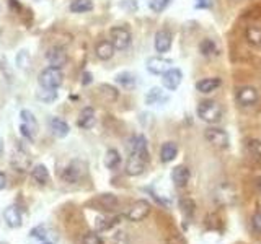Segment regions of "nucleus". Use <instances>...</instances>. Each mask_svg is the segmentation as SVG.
<instances>
[{"label": "nucleus", "instance_id": "nucleus-1", "mask_svg": "<svg viewBox=\"0 0 261 244\" xmlns=\"http://www.w3.org/2000/svg\"><path fill=\"white\" fill-rule=\"evenodd\" d=\"M198 116L201 117V121H204L207 124H215L222 117V108L214 100H204L198 106Z\"/></svg>", "mask_w": 261, "mask_h": 244}, {"label": "nucleus", "instance_id": "nucleus-2", "mask_svg": "<svg viewBox=\"0 0 261 244\" xmlns=\"http://www.w3.org/2000/svg\"><path fill=\"white\" fill-rule=\"evenodd\" d=\"M110 41L113 42L114 49L124 51L130 46L133 36H130V31L126 26H113L110 29Z\"/></svg>", "mask_w": 261, "mask_h": 244}, {"label": "nucleus", "instance_id": "nucleus-3", "mask_svg": "<svg viewBox=\"0 0 261 244\" xmlns=\"http://www.w3.org/2000/svg\"><path fill=\"white\" fill-rule=\"evenodd\" d=\"M62 78L64 73L61 69L57 67H48L41 72L39 75V83L42 88H53V90H57L62 85Z\"/></svg>", "mask_w": 261, "mask_h": 244}, {"label": "nucleus", "instance_id": "nucleus-4", "mask_svg": "<svg viewBox=\"0 0 261 244\" xmlns=\"http://www.w3.org/2000/svg\"><path fill=\"white\" fill-rule=\"evenodd\" d=\"M204 138L209 143L217 147V149H227L229 147V135L226 130L219 127H207L204 130Z\"/></svg>", "mask_w": 261, "mask_h": 244}, {"label": "nucleus", "instance_id": "nucleus-5", "mask_svg": "<svg viewBox=\"0 0 261 244\" xmlns=\"http://www.w3.org/2000/svg\"><path fill=\"white\" fill-rule=\"evenodd\" d=\"M21 134H23L28 140H34L36 130H38V122L36 117L33 116L31 111L21 109Z\"/></svg>", "mask_w": 261, "mask_h": 244}, {"label": "nucleus", "instance_id": "nucleus-6", "mask_svg": "<svg viewBox=\"0 0 261 244\" xmlns=\"http://www.w3.org/2000/svg\"><path fill=\"white\" fill-rule=\"evenodd\" d=\"M235 100L240 106L248 108L258 103V91L253 86H240L235 91Z\"/></svg>", "mask_w": 261, "mask_h": 244}, {"label": "nucleus", "instance_id": "nucleus-7", "mask_svg": "<svg viewBox=\"0 0 261 244\" xmlns=\"http://www.w3.org/2000/svg\"><path fill=\"white\" fill-rule=\"evenodd\" d=\"M150 213V204L147 201H137L129 207L126 212V218L129 221H141Z\"/></svg>", "mask_w": 261, "mask_h": 244}, {"label": "nucleus", "instance_id": "nucleus-8", "mask_svg": "<svg viewBox=\"0 0 261 244\" xmlns=\"http://www.w3.org/2000/svg\"><path fill=\"white\" fill-rule=\"evenodd\" d=\"M146 67L150 73H155V75H163L166 70H170L173 67V61L165 57H149L146 62Z\"/></svg>", "mask_w": 261, "mask_h": 244}, {"label": "nucleus", "instance_id": "nucleus-9", "mask_svg": "<svg viewBox=\"0 0 261 244\" xmlns=\"http://www.w3.org/2000/svg\"><path fill=\"white\" fill-rule=\"evenodd\" d=\"M129 155H136L149 161V149H147V138L144 135H136L129 142Z\"/></svg>", "mask_w": 261, "mask_h": 244}, {"label": "nucleus", "instance_id": "nucleus-10", "mask_svg": "<svg viewBox=\"0 0 261 244\" xmlns=\"http://www.w3.org/2000/svg\"><path fill=\"white\" fill-rule=\"evenodd\" d=\"M46 59H48V62H49L51 67L61 69V67H64L65 64H67V53H65L64 47H61V46H54V47H51V49L48 51Z\"/></svg>", "mask_w": 261, "mask_h": 244}, {"label": "nucleus", "instance_id": "nucleus-11", "mask_svg": "<svg viewBox=\"0 0 261 244\" xmlns=\"http://www.w3.org/2000/svg\"><path fill=\"white\" fill-rule=\"evenodd\" d=\"M181 80H183V73H181V70L177 67H171L170 70H166L163 73V78H162L163 86L170 91L177 90V88L181 85Z\"/></svg>", "mask_w": 261, "mask_h": 244}, {"label": "nucleus", "instance_id": "nucleus-12", "mask_svg": "<svg viewBox=\"0 0 261 244\" xmlns=\"http://www.w3.org/2000/svg\"><path fill=\"white\" fill-rule=\"evenodd\" d=\"M171 39H173V36L168 29H160V31H157V34H155V51L157 53H160V54L168 53L171 47Z\"/></svg>", "mask_w": 261, "mask_h": 244}, {"label": "nucleus", "instance_id": "nucleus-13", "mask_svg": "<svg viewBox=\"0 0 261 244\" xmlns=\"http://www.w3.org/2000/svg\"><path fill=\"white\" fill-rule=\"evenodd\" d=\"M147 165V160H144L141 157H136V155H129L127 163H126V174L129 176H139L144 173Z\"/></svg>", "mask_w": 261, "mask_h": 244}, {"label": "nucleus", "instance_id": "nucleus-14", "mask_svg": "<svg viewBox=\"0 0 261 244\" xmlns=\"http://www.w3.org/2000/svg\"><path fill=\"white\" fill-rule=\"evenodd\" d=\"M190 169L183 165H178L173 168L171 171V181L177 187H185L188 182H190Z\"/></svg>", "mask_w": 261, "mask_h": 244}, {"label": "nucleus", "instance_id": "nucleus-15", "mask_svg": "<svg viewBox=\"0 0 261 244\" xmlns=\"http://www.w3.org/2000/svg\"><path fill=\"white\" fill-rule=\"evenodd\" d=\"M12 166L20 173L28 171V168L31 166V160H30V157H28V153L18 149L17 153L13 155V158H12Z\"/></svg>", "mask_w": 261, "mask_h": 244}, {"label": "nucleus", "instance_id": "nucleus-16", "mask_svg": "<svg viewBox=\"0 0 261 244\" xmlns=\"http://www.w3.org/2000/svg\"><path fill=\"white\" fill-rule=\"evenodd\" d=\"M168 101V94H166L162 88L154 86L150 88L146 94V103L149 106H155V105H163V103Z\"/></svg>", "mask_w": 261, "mask_h": 244}, {"label": "nucleus", "instance_id": "nucleus-17", "mask_svg": "<svg viewBox=\"0 0 261 244\" xmlns=\"http://www.w3.org/2000/svg\"><path fill=\"white\" fill-rule=\"evenodd\" d=\"M93 204L98 207V210L111 212L118 207V199H116V196H113V194H101L95 199V202Z\"/></svg>", "mask_w": 261, "mask_h": 244}, {"label": "nucleus", "instance_id": "nucleus-18", "mask_svg": "<svg viewBox=\"0 0 261 244\" xmlns=\"http://www.w3.org/2000/svg\"><path fill=\"white\" fill-rule=\"evenodd\" d=\"M114 46L111 41H100L95 46V54L100 61H110L114 56Z\"/></svg>", "mask_w": 261, "mask_h": 244}, {"label": "nucleus", "instance_id": "nucleus-19", "mask_svg": "<svg viewBox=\"0 0 261 244\" xmlns=\"http://www.w3.org/2000/svg\"><path fill=\"white\" fill-rule=\"evenodd\" d=\"M95 109L93 108H85L82 109L80 116H78L77 119V125L82 129H92L93 125H95Z\"/></svg>", "mask_w": 261, "mask_h": 244}, {"label": "nucleus", "instance_id": "nucleus-20", "mask_svg": "<svg viewBox=\"0 0 261 244\" xmlns=\"http://www.w3.org/2000/svg\"><path fill=\"white\" fill-rule=\"evenodd\" d=\"M49 129L56 137H61V138L67 135L70 130L69 124L64 119H61V117H53V119H49Z\"/></svg>", "mask_w": 261, "mask_h": 244}, {"label": "nucleus", "instance_id": "nucleus-21", "mask_svg": "<svg viewBox=\"0 0 261 244\" xmlns=\"http://www.w3.org/2000/svg\"><path fill=\"white\" fill-rule=\"evenodd\" d=\"M178 155V145L175 142H165L160 149V160L163 163H170L177 158Z\"/></svg>", "mask_w": 261, "mask_h": 244}, {"label": "nucleus", "instance_id": "nucleus-22", "mask_svg": "<svg viewBox=\"0 0 261 244\" xmlns=\"http://www.w3.org/2000/svg\"><path fill=\"white\" fill-rule=\"evenodd\" d=\"M222 81L219 78H202L196 83V90L199 93H212L221 86Z\"/></svg>", "mask_w": 261, "mask_h": 244}, {"label": "nucleus", "instance_id": "nucleus-23", "mask_svg": "<svg viewBox=\"0 0 261 244\" xmlns=\"http://www.w3.org/2000/svg\"><path fill=\"white\" fill-rule=\"evenodd\" d=\"M4 217H5V221H7V225L12 226V228H20L21 226V213L20 210L17 209V207H9V209L5 210L4 213Z\"/></svg>", "mask_w": 261, "mask_h": 244}, {"label": "nucleus", "instance_id": "nucleus-24", "mask_svg": "<svg viewBox=\"0 0 261 244\" xmlns=\"http://www.w3.org/2000/svg\"><path fill=\"white\" fill-rule=\"evenodd\" d=\"M245 152L250 158L259 161L261 160V140L259 138H250L245 143Z\"/></svg>", "mask_w": 261, "mask_h": 244}, {"label": "nucleus", "instance_id": "nucleus-25", "mask_svg": "<svg viewBox=\"0 0 261 244\" xmlns=\"http://www.w3.org/2000/svg\"><path fill=\"white\" fill-rule=\"evenodd\" d=\"M80 176H82L80 168H78L77 163H72L70 166H67V168L64 169V173H62V179H64L65 182L74 184V182H77L78 179H80Z\"/></svg>", "mask_w": 261, "mask_h": 244}, {"label": "nucleus", "instance_id": "nucleus-26", "mask_svg": "<svg viewBox=\"0 0 261 244\" xmlns=\"http://www.w3.org/2000/svg\"><path fill=\"white\" fill-rule=\"evenodd\" d=\"M31 177L34 179V182L41 184V186H45V184L49 181V173H48V168L45 165H38L31 169Z\"/></svg>", "mask_w": 261, "mask_h": 244}, {"label": "nucleus", "instance_id": "nucleus-27", "mask_svg": "<svg viewBox=\"0 0 261 244\" xmlns=\"http://www.w3.org/2000/svg\"><path fill=\"white\" fill-rule=\"evenodd\" d=\"M245 38L251 44V46L261 47V28L248 26V28H246V31H245Z\"/></svg>", "mask_w": 261, "mask_h": 244}, {"label": "nucleus", "instance_id": "nucleus-28", "mask_svg": "<svg viewBox=\"0 0 261 244\" xmlns=\"http://www.w3.org/2000/svg\"><path fill=\"white\" fill-rule=\"evenodd\" d=\"M119 163H121V155H119L118 150L110 149V150L106 152V155H105V166H106L108 169L118 168Z\"/></svg>", "mask_w": 261, "mask_h": 244}, {"label": "nucleus", "instance_id": "nucleus-29", "mask_svg": "<svg viewBox=\"0 0 261 244\" xmlns=\"http://www.w3.org/2000/svg\"><path fill=\"white\" fill-rule=\"evenodd\" d=\"M92 9H93L92 0H72L70 4V12L74 13H85V12H90Z\"/></svg>", "mask_w": 261, "mask_h": 244}, {"label": "nucleus", "instance_id": "nucleus-30", "mask_svg": "<svg viewBox=\"0 0 261 244\" xmlns=\"http://www.w3.org/2000/svg\"><path fill=\"white\" fill-rule=\"evenodd\" d=\"M199 51H201L202 56L209 57V56H212V54L217 53V46H215V42H214L212 39L206 38V39L201 41V44H199Z\"/></svg>", "mask_w": 261, "mask_h": 244}, {"label": "nucleus", "instance_id": "nucleus-31", "mask_svg": "<svg viewBox=\"0 0 261 244\" xmlns=\"http://www.w3.org/2000/svg\"><path fill=\"white\" fill-rule=\"evenodd\" d=\"M119 220L121 217H110V218H100L98 220V230L100 231H106V230H110V228H113L116 223H119Z\"/></svg>", "mask_w": 261, "mask_h": 244}, {"label": "nucleus", "instance_id": "nucleus-32", "mask_svg": "<svg viewBox=\"0 0 261 244\" xmlns=\"http://www.w3.org/2000/svg\"><path fill=\"white\" fill-rule=\"evenodd\" d=\"M116 81H118L119 85L129 88V86L136 85V77L133 75V73H129V72H122V73H119L118 77H116Z\"/></svg>", "mask_w": 261, "mask_h": 244}, {"label": "nucleus", "instance_id": "nucleus-33", "mask_svg": "<svg viewBox=\"0 0 261 244\" xmlns=\"http://www.w3.org/2000/svg\"><path fill=\"white\" fill-rule=\"evenodd\" d=\"M38 98L41 101H45V103H51V101H54L57 98V91L53 90V88H42V90L38 93Z\"/></svg>", "mask_w": 261, "mask_h": 244}, {"label": "nucleus", "instance_id": "nucleus-34", "mask_svg": "<svg viewBox=\"0 0 261 244\" xmlns=\"http://www.w3.org/2000/svg\"><path fill=\"white\" fill-rule=\"evenodd\" d=\"M168 4H170V0H150L149 7H150L152 12L160 13L166 9V7H168Z\"/></svg>", "mask_w": 261, "mask_h": 244}, {"label": "nucleus", "instance_id": "nucleus-35", "mask_svg": "<svg viewBox=\"0 0 261 244\" xmlns=\"http://www.w3.org/2000/svg\"><path fill=\"white\" fill-rule=\"evenodd\" d=\"M82 244H101V239L95 231H90V233L83 234Z\"/></svg>", "mask_w": 261, "mask_h": 244}, {"label": "nucleus", "instance_id": "nucleus-36", "mask_svg": "<svg viewBox=\"0 0 261 244\" xmlns=\"http://www.w3.org/2000/svg\"><path fill=\"white\" fill-rule=\"evenodd\" d=\"M166 244H186V239L183 238V234L180 233H170L168 238H166Z\"/></svg>", "mask_w": 261, "mask_h": 244}, {"label": "nucleus", "instance_id": "nucleus-37", "mask_svg": "<svg viewBox=\"0 0 261 244\" xmlns=\"http://www.w3.org/2000/svg\"><path fill=\"white\" fill-rule=\"evenodd\" d=\"M180 205H181V209H183V212L188 213V215H191V213L194 212V202L191 201V199H181Z\"/></svg>", "mask_w": 261, "mask_h": 244}, {"label": "nucleus", "instance_id": "nucleus-38", "mask_svg": "<svg viewBox=\"0 0 261 244\" xmlns=\"http://www.w3.org/2000/svg\"><path fill=\"white\" fill-rule=\"evenodd\" d=\"M33 238H38V239H46L48 234H46V228L45 226H36L34 230L31 231Z\"/></svg>", "mask_w": 261, "mask_h": 244}, {"label": "nucleus", "instance_id": "nucleus-39", "mask_svg": "<svg viewBox=\"0 0 261 244\" xmlns=\"http://www.w3.org/2000/svg\"><path fill=\"white\" fill-rule=\"evenodd\" d=\"M251 225L256 233H261V212H256L251 218Z\"/></svg>", "mask_w": 261, "mask_h": 244}, {"label": "nucleus", "instance_id": "nucleus-40", "mask_svg": "<svg viewBox=\"0 0 261 244\" xmlns=\"http://www.w3.org/2000/svg\"><path fill=\"white\" fill-rule=\"evenodd\" d=\"M127 4H129V10H136L137 9L136 0H122V5H127Z\"/></svg>", "mask_w": 261, "mask_h": 244}, {"label": "nucleus", "instance_id": "nucleus-41", "mask_svg": "<svg viewBox=\"0 0 261 244\" xmlns=\"http://www.w3.org/2000/svg\"><path fill=\"white\" fill-rule=\"evenodd\" d=\"M209 7V0H198L196 2V9H207Z\"/></svg>", "mask_w": 261, "mask_h": 244}, {"label": "nucleus", "instance_id": "nucleus-42", "mask_svg": "<svg viewBox=\"0 0 261 244\" xmlns=\"http://www.w3.org/2000/svg\"><path fill=\"white\" fill-rule=\"evenodd\" d=\"M7 186V176L4 173H0V189H5Z\"/></svg>", "mask_w": 261, "mask_h": 244}, {"label": "nucleus", "instance_id": "nucleus-43", "mask_svg": "<svg viewBox=\"0 0 261 244\" xmlns=\"http://www.w3.org/2000/svg\"><path fill=\"white\" fill-rule=\"evenodd\" d=\"M90 78H92L90 73H83V83H85V85H86V83H90Z\"/></svg>", "mask_w": 261, "mask_h": 244}, {"label": "nucleus", "instance_id": "nucleus-44", "mask_svg": "<svg viewBox=\"0 0 261 244\" xmlns=\"http://www.w3.org/2000/svg\"><path fill=\"white\" fill-rule=\"evenodd\" d=\"M4 152V142H2V137H0V153Z\"/></svg>", "mask_w": 261, "mask_h": 244}, {"label": "nucleus", "instance_id": "nucleus-45", "mask_svg": "<svg viewBox=\"0 0 261 244\" xmlns=\"http://www.w3.org/2000/svg\"><path fill=\"white\" fill-rule=\"evenodd\" d=\"M258 187H259V190H261V176L258 177Z\"/></svg>", "mask_w": 261, "mask_h": 244}, {"label": "nucleus", "instance_id": "nucleus-46", "mask_svg": "<svg viewBox=\"0 0 261 244\" xmlns=\"http://www.w3.org/2000/svg\"><path fill=\"white\" fill-rule=\"evenodd\" d=\"M46 244H51V242H46Z\"/></svg>", "mask_w": 261, "mask_h": 244}]
</instances>
